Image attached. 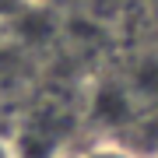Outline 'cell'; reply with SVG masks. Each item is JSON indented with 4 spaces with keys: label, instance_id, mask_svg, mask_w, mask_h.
Wrapping results in <instances>:
<instances>
[{
    "label": "cell",
    "instance_id": "1",
    "mask_svg": "<svg viewBox=\"0 0 158 158\" xmlns=\"http://www.w3.org/2000/svg\"><path fill=\"white\" fill-rule=\"evenodd\" d=\"M77 158H141L130 144H123L119 137H95V141H88L85 148H77Z\"/></svg>",
    "mask_w": 158,
    "mask_h": 158
},
{
    "label": "cell",
    "instance_id": "2",
    "mask_svg": "<svg viewBox=\"0 0 158 158\" xmlns=\"http://www.w3.org/2000/svg\"><path fill=\"white\" fill-rule=\"evenodd\" d=\"M0 158H21V151H18V141L7 134H0Z\"/></svg>",
    "mask_w": 158,
    "mask_h": 158
},
{
    "label": "cell",
    "instance_id": "3",
    "mask_svg": "<svg viewBox=\"0 0 158 158\" xmlns=\"http://www.w3.org/2000/svg\"><path fill=\"white\" fill-rule=\"evenodd\" d=\"M56 158H77V151H60Z\"/></svg>",
    "mask_w": 158,
    "mask_h": 158
},
{
    "label": "cell",
    "instance_id": "4",
    "mask_svg": "<svg viewBox=\"0 0 158 158\" xmlns=\"http://www.w3.org/2000/svg\"><path fill=\"white\" fill-rule=\"evenodd\" d=\"M155 28H158V7H155Z\"/></svg>",
    "mask_w": 158,
    "mask_h": 158
}]
</instances>
